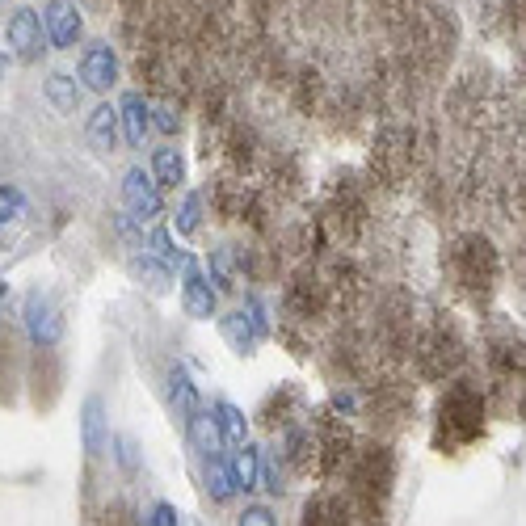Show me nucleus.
I'll return each mask as SVG.
<instances>
[{"label":"nucleus","mask_w":526,"mask_h":526,"mask_svg":"<svg viewBox=\"0 0 526 526\" xmlns=\"http://www.w3.org/2000/svg\"><path fill=\"white\" fill-rule=\"evenodd\" d=\"M22 320H26V333L38 350H51V346H59V337H64V316H59L55 299L38 287L22 303Z\"/></svg>","instance_id":"f257e3e1"},{"label":"nucleus","mask_w":526,"mask_h":526,"mask_svg":"<svg viewBox=\"0 0 526 526\" xmlns=\"http://www.w3.org/2000/svg\"><path fill=\"white\" fill-rule=\"evenodd\" d=\"M160 181H156V173H144V169H127L123 173V207H127V215L131 219H139V224H152V219L165 211V198H160Z\"/></svg>","instance_id":"f03ea898"},{"label":"nucleus","mask_w":526,"mask_h":526,"mask_svg":"<svg viewBox=\"0 0 526 526\" xmlns=\"http://www.w3.org/2000/svg\"><path fill=\"white\" fill-rule=\"evenodd\" d=\"M43 43H51L43 17H38L34 9H13L9 22H5V47L22 59V64H30V59H38L47 51Z\"/></svg>","instance_id":"7ed1b4c3"},{"label":"nucleus","mask_w":526,"mask_h":526,"mask_svg":"<svg viewBox=\"0 0 526 526\" xmlns=\"http://www.w3.org/2000/svg\"><path fill=\"white\" fill-rule=\"evenodd\" d=\"M43 26H47V38L55 51H72L80 43V34H85V17L72 0H47L43 5Z\"/></svg>","instance_id":"20e7f679"},{"label":"nucleus","mask_w":526,"mask_h":526,"mask_svg":"<svg viewBox=\"0 0 526 526\" xmlns=\"http://www.w3.org/2000/svg\"><path fill=\"white\" fill-rule=\"evenodd\" d=\"M80 447H85L89 459H106L114 438H110V417H106V400L89 396L80 404Z\"/></svg>","instance_id":"39448f33"},{"label":"nucleus","mask_w":526,"mask_h":526,"mask_svg":"<svg viewBox=\"0 0 526 526\" xmlns=\"http://www.w3.org/2000/svg\"><path fill=\"white\" fill-rule=\"evenodd\" d=\"M80 80H85L93 93L114 89V80H118V55H114V47L89 43L85 51H80Z\"/></svg>","instance_id":"423d86ee"},{"label":"nucleus","mask_w":526,"mask_h":526,"mask_svg":"<svg viewBox=\"0 0 526 526\" xmlns=\"http://www.w3.org/2000/svg\"><path fill=\"white\" fill-rule=\"evenodd\" d=\"M181 303H186V312L194 320H211L215 308H219V299H215V287H211V278L202 274L194 261L186 270H181Z\"/></svg>","instance_id":"0eeeda50"},{"label":"nucleus","mask_w":526,"mask_h":526,"mask_svg":"<svg viewBox=\"0 0 526 526\" xmlns=\"http://www.w3.org/2000/svg\"><path fill=\"white\" fill-rule=\"evenodd\" d=\"M186 434H190V442H194V451L202 455V459H215L219 451H224V430H219V417H215V409H198L190 421H186Z\"/></svg>","instance_id":"6e6552de"},{"label":"nucleus","mask_w":526,"mask_h":526,"mask_svg":"<svg viewBox=\"0 0 526 526\" xmlns=\"http://www.w3.org/2000/svg\"><path fill=\"white\" fill-rule=\"evenodd\" d=\"M118 127H123V110L110 106V101H101V106L89 114V123H85V135H89L93 152H114Z\"/></svg>","instance_id":"1a4fd4ad"},{"label":"nucleus","mask_w":526,"mask_h":526,"mask_svg":"<svg viewBox=\"0 0 526 526\" xmlns=\"http://www.w3.org/2000/svg\"><path fill=\"white\" fill-rule=\"evenodd\" d=\"M118 110H123V139L131 148H144V139L152 131V106L139 93H127L118 101Z\"/></svg>","instance_id":"9d476101"},{"label":"nucleus","mask_w":526,"mask_h":526,"mask_svg":"<svg viewBox=\"0 0 526 526\" xmlns=\"http://www.w3.org/2000/svg\"><path fill=\"white\" fill-rule=\"evenodd\" d=\"M169 409H173L181 421H190V417L202 409V400H198V392H194V383H190V375L181 371V367L169 371Z\"/></svg>","instance_id":"9b49d317"},{"label":"nucleus","mask_w":526,"mask_h":526,"mask_svg":"<svg viewBox=\"0 0 526 526\" xmlns=\"http://www.w3.org/2000/svg\"><path fill=\"white\" fill-rule=\"evenodd\" d=\"M202 480H207V493H211V501H232L236 493H240V480H236V472H232V463H224V459H207V468H202Z\"/></svg>","instance_id":"f8f14e48"},{"label":"nucleus","mask_w":526,"mask_h":526,"mask_svg":"<svg viewBox=\"0 0 526 526\" xmlns=\"http://www.w3.org/2000/svg\"><path fill=\"white\" fill-rule=\"evenodd\" d=\"M169 261H160L156 253H135L131 261H127V274L135 278V282H144V287H169Z\"/></svg>","instance_id":"ddd939ff"},{"label":"nucleus","mask_w":526,"mask_h":526,"mask_svg":"<svg viewBox=\"0 0 526 526\" xmlns=\"http://www.w3.org/2000/svg\"><path fill=\"white\" fill-rule=\"evenodd\" d=\"M43 93H47V101L59 114H76L80 110V89H76V80L68 72H51L43 80Z\"/></svg>","instance_id":"4468645a"},{"label":"nucleus","mask_w":526,"mask_h":526,"mask_svg":"<svg viewBox=\"0 0 526 526\" xmlns=\"http://www.w3.org/2000/svg\"><path fill=\"white\" fill-rule=\"evenodd\" d=\"M211 409H215V417H219V430H224L228 447H245V442H249V421H245V413H240L232 400H215Z\"/></svg>","instance_id":"2eb2a0df"},{"label":"nucleus","mask_w":526,"mask_h":526,"mask_svg":"<svg viewBox=\"0 0 526 526\" xmlns=\"http://www.w3.org/2000/svg\"><path fill=\"white\" fill-rule=\"evenodd\" d=\"M152 173H156V181L165 190H177L181 181H186V160H181L177 148H156L152 152Z\"/></svg>","instance_id":"dca6fc26"},{"label":"nucleus","mask_w":526,"mask_h":526,"mask_svg":"<svg viewBox=\"0 0 526 526\" xmlns=\"http://www.w3.org/2000/svg\"><path fill=\"white\" fill-rule=\"evenodd\" d=\"M232 472H236V480H240V493H253L257 484H261V451L245 442V447L232 455Z\"/></svg>","instance_id":"f3484780"},{"label":"nucleus","mask_w":526,"mask_h":526,"mask_svg":"<svg viewBox=\"0 0 526 526\" xmlns=\"http://www.w3.org/2000/svg\"><path fill=\"white\" fill-rule=\"evenodd\" d=\"M148 245H152V253H156L160 261H169V266H181V270H186L190 261H194L186 249H177V245H173V236H169L165 228H156V232L148 236Z\"/></svg>","instance_id":"a211bd4d"},{"label":"nucleus","mask_w":526,"mask_h":526,"mask_svg":"<svg viewBox=\"0 0 526 526\" xmlns=\"http://www.w3.org/2000/svg\"><path fill=\"white\" fill-rule=\"evenodd\" d=\"M22 215H26V194L5 181V190H0V219H5V224H17Z\"/></svg>","instance_id":"6ab92c4d"},{"label":"nucleus","mask_w":526,"mask_h":526,"mask_svg":"<svg viewBox=\"0 0 526 526\" xmlns=\"http://www.w3.org/2000/svg\"><path fill=\"white\" fill-rule=\"evenodd\" d=\"M173 228H177L181 236L198 228V194H186V198H181V207H177V215H173Z\"/></svg>","instance_id":"aec40b11"},{"label":"nucleus","mask_w":526,"mask_h":526,"mask_svg":"<svg viewBox=\"0 0 526 526\" xmlns=\"http://www.w3.org/2000/svg\"><path fill=\"white\" fill-rule=\"evenodd\" d=\"M144 522H152V526H177V522H181V514L173 510L169 501H156L152 510H144Z\"/></svg>","instance_id":"412c9836"},{"label":"nucleus","mask_w":526,"mask_h":526,"mask_svg":"<svg viewBox=\"0 0 526 526\" xmlns=\"http://www.w3.org/2000/svg\"><path fill=\"white\" fill-rule=\"evenodd\" d=\"M177 123H181V118H177V110H173V106H152V127H156V131L173 135V131H177Z\"/></svg>","instance_id":"4be33fe9"},{"label":"nucleus","mask_w":526,"mask_h":526,"mask_svg":"<svg viewBox=\"0 0 526 526\" xmlns=\"http://www.w3.org/2000/svg\"><path fill=\"white\" fill-rule=\"evenodd\" d=\"M114 447H118V451H114L118 463H123L127 472H135V442H131V438H114Z\"/></svg>","instance_id":"5701e85b"},{"label":"nucleus","mask_w":526,"mask_h":526,"mask_svg":"<svg viewBox=\"0 0 526 526\" xmlns=\"http://www.w3.org/2000/svg\"><path fill=\"white\" fill-rule=\"evenodd\" d=\"M240 522H245V526H266V522H274V518H270L266 505H245V514H240Z\"/></svg>","instance_id":"b1692460"}]
</instances>
